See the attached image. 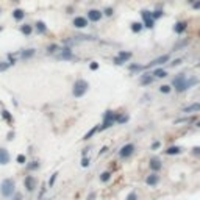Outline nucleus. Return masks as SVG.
I'll list each match as a JSON object with an SVG mask.
<instances>
[{"instance_id":"nucleus-1","label":"nucleus","mask_w":200,"mask_h":200,"mask_svg":"<svg viewBox=\"0 0 200 200\" xmlns=\"http://www.w3.org/2000/svg\"><path fill=\"white\" fill-rule=\"evenodd\" d=\"M197 83V78H186V75L184 74H180L178 77H175L174 78V82H172V86L175 88V91L177 92H183V91H186V89H189L192 85H195Z\"/></svg>"},{"instance_id":"nucleus-2","label":"nucleus","mask_w":200,"mask_h":200,"mask_svg":"<svg viewBox=\"0 0 200 200\" xmlns=\"http://www.w3.org/2000/svg\"><path fill=\"white\" fill-rule=\"evenodd\" d=\"M89 89V83L86 80H77L74 83V89H72V94L74 97H83Z\"/></svg>"},{"instance_id":"nucleus-3","label":"nucleus","mask_w":200,"mask_h":200,"mask_svg":"<svg viewBox=\"0 0 200 200\" xmlns=\"http://www.w3.org/2000/svg\"><path fill=\"white\" fill-rule=\"evenodd\" d=\"M14 188H16L14 180H13V178H5L2 181V186H0V191H2L3 197H9V195L14 194Z\"/></svg>"},{"instance_id":"nucleus-4","label":"nucleus","mask_w":200,"mask_h":200,"mask_svg":"<svg viewBox=\"0 0 200 200\" xmlns=\"http://www.w3.org/2000/svg\"><path fill=\"white\" fill-rule=\"evenodd\" d=\"M116 117H117V114L108 110V111L105 113V117H103V124H102V127H99V130H100V131H103V130H106V128H110L111 125H114V122H116Z\"/></svg>"},{"instance_id":"nucleus-5","label":"nucleus","mask_w":200,"mask_h":200,"mask_svg":"<svg viewBox=\"0 0 200 200\" xmlns=\"http://www.w3.org/2000/svg\"><path fill=\"white\" fill-rule=\"evenodd\" d=\"M141 16H142V19H144V27H147V28H153L155 22H153V19H152V13H149L147 9H142V11H141Z\"/></svg>"},{"instance_id":"nucleus-6","label":"nucleus","mask_w":200,"mask_h":200,"mask_svg":"<svg viewBox=\"0 0 200 200\" xmlns=\"http://www.w3.org/2000/svg\"><path fill=\"white\" fill-rule=\"evenodd\" d=\"M133 152H135V144H125L124 147L119 150V155H121V158H128L133 155Z\"/></svg>"},{"instance_id":"nucleus-7","label":"nucleus","mask_w":200,"mask_h":200,"mask_svg":"<svg viewBox=\"0 0 200 200\" xmlns=\"http://www.w3.org/2000/svg\"><path fill=\"white\" fill-rule=\"evenodd\" d=\"M169 55H163V56H159V58H156V60H153V61H150L145 67H155V66H161V64H164V63H167L169 61Z\"/></svg>"},{"instance_id":"nucleus-8","label":"nucleus","mask_w":200,"mask_h":200,"mask_svg":"<svg viewBox=\"0 0 200 200\" xmlns=\"http://www.w3.org/2000/svg\"><path fill=\"white\" fill-rule=\"evenodd\" d=\"M24 184H25V189L27 191H35L36 189V178L31 177V175H28V177L25 178Z\"/></svg>"},{"instance_id":"nucleus-9","label":"nucleus","mask_w":200,"mask_h":200,"mask_svg":"<svg viewBox=\"0 0 200 200\" xmlns=\"http://www.w3.org/2000/svg\"><path fill=\"white\" fill-rule=\"evenodd\" d=\"M88 19L92 22H99L102 19V13L99 9H89L88 11Z\"/></svg>"},{"instance_id":"nucleus-10","label":"nucleus","mask_w":200,"mask_h":200,"mask_svg":"<svg viewBox=\"0 0 200 200\" xmlns=\"http://www.w3.org/2000/svg\"><path fill=\"white\" fill-rule=\"evenodd\" d=\"M74 27H77V28H85V27H88V19L82 17V16L75 17L74 19Z\"/></svg>"},{"instance_id":"nucleus-11","label":"nucleus","mask_w":200,"mask_h":200,"mask_svg":"<svg viewBox=\"0 0 200 200\" xmlns=\"http://www.w3.org/2000/svg\"><path fill=\"white\" fill-rule=\"evenodd\" d=\"M61 50H63V52L58 55L60 60H74V58H75V56L72 55V50H71V49H61Z\"/></svg>"},{"instance_id":"nucleus-12","label":"nucleus","mask_w":200,"mask_h":200,"mask_svg":"<svg viewBox=\"0 0 200 200\" xmlns=\"http://www.w3.org/2000/svg\"><path fill=\"white\" fill-rule=\"evenodd\" d=\"M149 166H150V169L153 170V172H158L159 169L163 167V164H161V161H159L158 158H152L150 159V163H149Z\"/></svg>"},{"instance_id":"nucleus-13","label":"nucleus","mask_w":200,"mask_h":200,"mask_svg":"<svg viewBox=\"0 0 200 200\" xmlns=\"http://www.w3.org/2000/svg\"><path fill=\"white\" fill-rule=\"evenodd\" d=\"M9 163V153H8V150H5V149H0V164H8Z\"/></svg>"},{"instance_id":"nucleus-14","label":"nucleus","mask_w":200,"mask_h":200,"mask_svg":"<svg viewBox=\"0 0 200 200\" xmlns=\"http://www.w3.org/2000/svg\"><path fill=\"white\" fill-rule=\"evenodd\" d=\"M195 111H200V102L188 105V106H184V108H183V113H195Z\"/></svg>"},{"instance_id":"nucleus-15","label":"nucleus","mask_w":200,"mask_h":200,"mask_svg":"<svg viewBox=\"0 0 200 200\" xmlns=\"http://www.w3.org/2000/svg\"><path fill=\"white\" fill-rule=\"evenodd\" d=\"M145 183H147L149 186H156V184L159 183V175H156V174L149 175L147 178H145Z\"/></svg>"},{"instance_id":"nucleus-16","label":"nucleus","mask_w":200,"mask_h":200,"mask_svg":"<svg viewBox=\"0 0 200 200\" xmlns=\"http://www.w3.org/2000/svg\"><path fill=\"white\" fill-rule=\"evenodd\" d=\"M186 28H188V24L183 22V20H181V22H177V24L174 25V31H175V33H178V35H181Z\"/></svg>"},{"instance_id":"nucleus-17","label":"nucleus","mask_w":200,"mask_h":200,"mask_svg":"<svg viewBox=\"0 0 200 200\" xmlns=\"http://www.w3.org/2000/svg\"><path fill=\"white\" fill-rule=\"evenodd\" d=\"M35 53H36V50H35V49H27V50H22V52H20V58H22V60H28V58L35 56Z\"/></svg>"},{"instance_id":"nucleus-18","label":"nucleus","mask_w":200,"mask_h":200,"mask_svg":"<svg viewBox=\"0 0 200 200\" xmlns=\"http://www.w3.org/2000/svg\"><path fill=\"white\" fill-rule=\"evenodd\" d=\"M0 113H2V117L5 119V121H6L9 125H13V124H14V119H13V116H11V113H9L8 110L2 108V111H0Z\"/></svg>"},{"instance_id":"nucleus-19","label":"nucleus","mask_w":200,"mask_h":200,"mask_svg":"<svg viewBox=\"0 0 200 200\" xmlns=\"http://www.w3.org/2000/svg\"><path fill=\"white\" fill-rule=\"evenodd\" d=\"M31 31H33V27H31L30 24H24V25H20V33H22V35L30 36Z\"/></svg>"},{"instance_id":"nucleus-20","label":"nucleus","mask_w":200,"mask_h":200,"mask_svg":"<svg viewBox=\"0 0 200 200\" xmlns=\"http://www.w3.org/2000/svg\"><path fill=\"white\" fill-rule=\"evenodd\" d=\"M153 80H155V77H152L150 74H144V75H141V83H142V85H152V83H153Z\"/></svg>"},{"instance_id":"nucleus-21","label":"nucleus","mask_w":200,"mask_h":200,"mask_svg":"<svg viewBox=\"0 0 200 200\" xmlns=\"http://www.w3.org/2000/svg\"><path fill=\"white\" fill-rule=\"evenodd\" d=\"M13 17H14L16 20H22V19L25 17V11H24V9H19V8H16L14 11H13Z\"/></svg>"},{"instance_id":"nucleus-22","label":"nucleus","mask_w":200,"mask_h":200,"mask_svg":"<svg viewBox=\"0 0 200 200\" xmlns=\"http://www.w3.org/2000/svg\"><path fill=\"white\" fill-rule=\"evenodd\" d=\"M119 60H121L122 63H127L130 58H131V52H119Z\"/></svg>"},{"instance_id":"nucleus-23","label":"nucleus","mask_w":200,"mask_h":200,"mask_svg":"<svg viewBox=\"0 0 200 200\" xmlns=\"http://www.w3.org/2000/svg\"><path fill=\"white\" fill-rule=\"evenodd\" d=\"M36 30H38V33H45L47 31V27H45V24L42 20H38L36 22Z\"/></svg>"},{"instance_id":"nucleus-24","label":"nucleus","mask_w":200,"mask_h":200,"mask_svg":"<svg viewBox=\"0 0 200 200\" xmlns=\"http://www.w3.org/2000/svg\"><path fill=\"white\" fill-rule=\"evenodd\" d=\"M178 153H181V149L180 147H174V145H172V147H169L167 150H166V155H178Z\"/></svg>"},{"instance_id":"nucleus-25","label":"nucleus","mask_w":200,"mask_h":200,"mask_svg":"<svg viewBox=\"0 0 200 200\" xmlns=\"http://www.w3.org/2000/svg\"><path fill=\"white\" fill-rule=\"evenodd\" d=\"M142 30V24L141 22H133L131 24V31L133 33H139Z\"/></svg>"},{"instance_id":"nucleus-26","label":"nucleus","mask_w":200,"mask_h":200,"mask_svg":"<svg viewBox=\"0 0 200 200\" xmlns=\"http://www.w3.org/2000/svg\"><path fill=\"white\" fill-rule=\"evenodd\" d=\"M153 75H155L156 78H164V77H167V72H166L164 69H155Z\"/></svg>"},{"instance_id":"nucleus-27","label":"nucleus","mask_w":200,"mask_h":200,"mask_svg":"<svg viewBox=\"0 0 200 200\" xmlns=\"http://www.w3.org/2000/svg\"><path fill=\"white\" fill-rule=\"evenodd\" d=\"M110 178H111V172H103V174L100 175V180H102L103 183L110 181Z\"/></svg>"},{"instance_id":"nucleus-28","label":"nucleus","mask_w":200,"mask_h":200,"mask_svg":"<svg viewBox=\"0 0 200 200\" xmlns=\"http://www.w3.org/2000/svg\"><path fill=\"white\" fill-rule=\"evenodd\" d=\"M9 63H6V61H0V72H5L8 67H9Z\"/></svg>"},{"instance_id":"nucleus-29","label":"nucleus","mask_w":200,"mask_h":200,"mask_svg":"<svg viewBox=\"0 0 200 200\" xmlns=\"http://www.w3.org/2000/svg\"><path fill=\"white\" fill-rule=\"evenodd\" d=\"M159 91H161V92H163V94H169V92L172 91V88H170L169 85H163L161 88H159Z\"/></svg>"},{"instance_id":"nucleus-30","label":"nucleus","mask_w":200,"mask_h":200,"mask_svg":"<svg viewBox=\"0 0 200 200\" xmlns=\"http://www.w3.org/2000/svg\"><path fill=\"white\" fill-rule=\"evenodd\" d=\"M97 130H99V127H94V128H92L91 131H88V133H86V135H85V138H83V139H89V138H92V135H94V133H96Z\"/></svg>"},{"instance_id":"nucleus-31","label":"nucleus","mask_w":200,"mask_h":200,"mask_svg":"<svg viewBox=\"0 0 200 200\" xmlns=\"http://www.w3.org/2000/svg\"><path fill=\"white\" fill-rule=\"evenodd\" d=\"M56 50H60V47H58L56 44H52V45L47 47V52H49V53H55Z\"/></svg>"},{"instance_id":"nucleus-32","label":"nucleus","mask_w":200,"mask_h":200,"mask_svg":"<svg viewBox=\"0 0 200 200\" xmlns=\"http://www.w3.org/2000/svg\"><path fill=\"white\" fill-rule=\"evenodd\" d=\"M142 69H144V66H139V64H131V66H130V71H138V72H139V71H142Z\"/></svg>"},{"instance_id":"nucleus-33","label":"nucleus","mask_w":200,"mask_h":200,"mask_svg":"<svg viewBox=\"0 0 200 200\" xmlns=\"http://www.w3.org/2000/svg\"><path fill=\"white\" fill-rule=\"evenodd\" d=\"M56 177H58V172H55V174H53V175L50 177V180H49V186H53V183H55Z\"/></svg>"},{"instance_id":"nucleus-34","label":"nucleus","mask_w":200,"mask_h":200,"mask_svg":"<svg viewBox=\"0 0 200 200\" xmlns=\"http://www.w3.org/2000/svg\"><path fill=\"white\" fill-rule=\"evenodd\" d=\"M25 161H27L25 155H17V163H19V164H25Z\"/></svg>"},{"instance_id":"nucleus-35","label":"nucleus","mask_w":200,"mask_h":200,"mask_svg":"<svg viewBox=\"0 0 200 200\" xmlns=\"http://www.w3.org/2000/svg\"><path fill=\"white\" fill-rule=\"evenodd\" d=\"M127 200H138V194L136 192H130L127 195Z\"/></svg>"},{"instance_id":"nucleus-36","label":"nucleus","mask_w":200,"mask_h":200,"mask_svg":"<svg viewBox=\"0 0 200 200\" xmlns=\"http://www.w3.org/2000/svg\"><path fill=\"white\" fill-rule=\"evenodd\" d=\"M189 41L186 39V41H183V42H180V44H177V45H174V50H178V49H181V47H184L186 44H188Z\"/></svg>"},{"instance_id":"nucleus-37","label":"nucleus","mask_w":200,"mask_h":200,"mask_svg":"<svg viewBox=\"0 0 200 200\" xmlns=\"http://www.w3.org/2000/svg\"><path fill=\"white\" fill-rule=\"evenodd\" d=\"M89 67H91V71H97V69H99V63H97V61H92V63L89 64Z\"/></svg>"},{"instance_id":"nucleus-38","label":"nucleus","mask_w":200,"mask_h":200,"mask_svg":"<svg viewBox=\"0 0 200 200\" xmlns=\"http://www.w3.org/2000/svg\"><path fill=\"white\" fill-rule=\"evenodd\" d=\"M161 16H163V11L158 9V11H155L153 14H152V19H158V17H161Z\"/></svg>"},{"instance_id":"nucleus-39","label":"nucleus","mask_w":200,"mask_h":200,"mask_svg":"<svg viewBox=\"0 0 200 200\" xmlns=\"http://www.w3.org/2000/svg\"><path fill=\"white\" fill-rule=\"evenodd\" d=\"M194 117H188V119H178V121H175V124H180V122H192Z\"/></svg>"},{"instance_id":"nucleus-40","label":"nucleus","mask_w":200,"mask_h":200,"mask_svg":"<svg viewBox=\"0 0 200 200\" xmlns=\"http://www.w3.org/2000/svg\"><path fill=\"white\" fill-rule=\"evenodd\" d=\"M82 166H83V167H88V166H89V158L85 156V158L82 159Z\"/></svg>"},{"instance_id":"nucleus-41","label":"nucleus","mask_w":200,"mask_h":200,"mask_svg":"<svg viewBox=\"0 0 200 200\" xmlns=\"http://www.w3.org/2000/svg\"><path fill=\"white\" fill-rule=\"evenodd\" d=\"M38 167H39V163H38V161H35L33 164H30V166H28V169H30V170H35V169H38Z\"/></svg>"},{"instance_id":"nucleus-42","label":"nucleus","mask_w":200,"mask_h":200,"mask_svg":"<svg viewBox=\"0 0 200 200\" xmlns=\"http://www.w3.org/2000/svg\"><path fill=\"white\" fill-rule=\"evenodd\" d=\"M113 13H114V11H113L111 8H106V9H105V14H106V16H113Z\"/></svg>"},{"instance_id":"nucleus-43","label":"nucleus","mask_w":200,"mask_h":200,"mask_svg":"<svg viewBox=\"0 0 200 200\" xmlns=\"http://www.w3.org/2000/svg\"><path fill=\"white\" fill-rule=\"evenodd\" d=\"M13 200H22V194H20V192L14 194V197H13Z\"/></svg>"},{"instance_id":"nucleus-44","label":"nucleus","mask_w":200,"mask_h":200,"mask_svg":"<svg viewBox=\"0 0 200 200\" xmlns=\"http://www.w3.org/2000/svg\"><path fill=\"white\" fill-rule=\"evenodd\" d=\"M159 145H161V144H159L158 141H156V142H153V145H152V150H156V149H159Z\"/></svg>"},{"instance_id":"nucleus-45","label":"nucleus","mask_w":200,"mask_h":200,"mask_svg":"<svg viewBox=\"0 0 200 200\" xmlns=\"http://www.w3.org/2000/svg\"><path fill=\"white\" fill-rule=\"evenodd\" d=\"M192 153H194V155H200V147H194V149H192Z\"/></svg>"},{"instance_id":"nucleus-46","label":"nucleus","mask_w":200,"mask_h":200,"mask_svg":"<svg viewBox=\"0 0 200 200\" xmlns=\"http://www.w3.org/2000/svg\"><path fill=\"white\" fill-rule=\"evenodd\" d=\"M13 138H14V131H9L8 133V141H13Z\"/></svg>"},{"instance_id":"nucleus-47","label":"nucleus","mask_w":200,"mask_h":200,"mask_svg":"<svg viewBox=\"0 0 200 200\" xmlns=\"http://www.w3.org/2000/svg\"><path fill=\"white\" fill-rule=\"evenodd\" d=\"M192 6H194L195 9H198V8H200V0H197V2H194V3H192Z\"/></svg>"},{"instance_id":"nucleus-48","label":"nucleus","mask_w":200,"mask_h":200,"mask_svg":"<svg viewBox=\"0 0 200 200\" xmlns=\"http://www.w3.org/2000/svg\"><path fill=\"white\" fill-rule=\"evenodd\" d=\"M180 63H181V60H175L174 63H170V66H178Z\"/></svg>"},{"instance_id":"nucleus-49","label":"nucleus","mask_w":200,"mask_h":200,"mask_svg":"<svg viewBox=\"0 0 200 200\" xmlns=\"http://www.w3.org/2000/svg\"><path fill=\"white\" fill-rule=\"evenodd\" d=\"M114 63H116V64H119V66H121V64H124V63H122V61H121V60H119V58H117V56H116V58H114Z\"/></svg>"},{"instance_id":"nucleus-50","label":"nucleus","mask_w":200,"mask_h":200,"mask_svg":"<svg viewBox=\"0 0 200 200\" xmlns=\"http://www.w3.org/2000/svg\"><path fill=\"white\" fill-rule=\"evenodd\" d=\"M106 150H108V149H106V147H103V149H102V150H100V152H99V156H100V155H102V153H105V152H106Z\"/></svg>"},{"instance_id":"nucleus-51","label":"nucleus","mask_w":200,"mask_h":200,"mask_svg":"<svg viewBox=\"0 0 200 200\" xmlns=\"http://www.w3.org/2000/svg\"><path fill=\"white\" fill-rule=\"evenodd\" d=\"M188 2H189V3H194V2H195V0H188Z\"/></svg>"},{"instance_id":"nucleus-52","label":"nucleus","mask_w":200,"mask_h":200,"mask_svg":"<svg viewBox=\"0 0 200 200\" xmlns=\"http://www.w3.org/2000/svg\"><path fill=\"white\" fill-rule=\"evenodd\" d=\"M197 127H200V121H198V122H197Z\"/></svg>"},{"instance_id":"nucleus-53","label":"nucleus","mask_w":200,"mask_h":200,"mask_svg":"<svg viewBox=\"0 0 200 200\" xmlns=\"http://www.w3.org/2000/svg\"><path fill=\"white\" fill-rule=\"evenodd\" d=\"M11 2H19V0H11Z\"/></svg>"},{"instance_id":"nucleus-54","label":"nucleus","mask_w":200,"mask_h":200,"mask_svg":"<svg viewBox=\"0 0 200 200\" xmlns=\"http://www.w3.org/2000/svg\"><path fill=\"white\" fill-rule=\"evenodd\" d=\"M197 66H198V67H200V63H198V64H197Z\"/></svg>"},{"instance_id":"nucleus-55","label":"nucleus","mask_w":200,"mask_h":200,"mask_svg":"<svg viewBox=\"0 0 200 200\" xmlns=\"http://www.w3.org/2000/svg\"><path fill=\"white\" fill-rule=\"evenodd\" d=\"M0 31H2V27H0Z\"/></svg>"}]
</instances>
